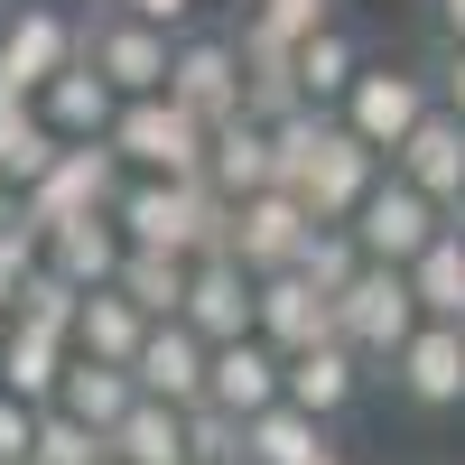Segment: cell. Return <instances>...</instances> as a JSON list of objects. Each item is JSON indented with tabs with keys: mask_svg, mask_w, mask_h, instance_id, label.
I'll list each match as a JSON object with an SVG mask.
<instances>
[{
	"mask_svg": "<svg viewBox=\"0 0 465 465\" xmlns=\"http://www.w3.org/2000/svg\"><path fill=\"white\" fill-rule=\"evenodd\" d=\"M280 354H298V344H317V335H335V298L307 280V270L289 261V270H261V317H252Z\"/></svg>",
	"mask_w": 465,
	"mask_h": 465,
	"instance_id": "e0dca14e",
	"label": "cell"
},
{
	"mask_svg": "<svg viewBox=\"0 0 465 465\" xmlns=\"http://www.w3.org/2000/svg\"><path fill=\"white\" fill-rule=\"evenodd\" d=\"M205 401H223L232 419L270 410V401H280V344H270L261 326H252V335H223L214 363H205Z\"/></svg>",
	"mask_w": 465,
	"mask_h": 465,
	"instance_id": "2e32d148",
	"label": "cell"
},
{
	"mask_svg": "<svg viewBox=\"0 0 465 465\" xmlns=\"http://www.w3.org/2000/svg\"><path fill=\"white\" fill-rule=\"evenodd\" d=\"M186 270H196V252H159V242H131L112 280H122V289L149 307V317H177V307H186Z\"/></svg>",
	"mask_w": 465,
	"mask_h": 465,
	"instance_id": "83f0119b",
	"label": "cell"
},
{
	"mask_svg": "<svg viewBox=\"0 0 465 465\" xmlns=\"http://www.w3.org/2000/svg\"><path fill=\"white\" fill-rule=\"evenodd\" d=\"M65 354H74V335H56V326H19V317H10V335H0V381H10L19 401L47 410L56 381H65Z\"/></svg>",
	"mask_w": 465,
	"mask_h": 465,
	"instance_id": "603a6c76",
	"label": "cell"
},
{
	"mask_svg": "<svg viewBox=\"0 0 465 465\" xmlns=\"http://www.w3.org/2000/svg\"><path fill=\"white\" fill-rule=\"evenodd\" d=\"M112 456V438L94 429V419H74L65 401H47L37 410V438H28V465H103Z\"/></svg>",
	"mask_w": 465,
	"mask_h": 465,
	"instance_id": "f1b7e54d",
	"label": "cell"
},
{
	"mask_svg": "<svg viewBox=\"0 0 465 465\" xmlns=\"http://www.w3.org/2000/svg\"><path fill=\"white\" fill-rule=\"evenodd\" d=\"M186 465H242V456H186Z\"/></svg>",
	"mask_w": 465,
	"mask_h": 465,
	"instance_id": "74e56055",
	"label": "cell"
},
{
	"mask_svg": "<svg viewBox=\"0 0 465 465\" xmlns=\"http://www.w3.org/2000/svg\"><path fill=\"white\" fill-rule=\"evenodd\" d=\"M298 270H307V280H317V289L335 298V289L363 270V242H354V223H307V242H298Z\"/></svg>",
	"mask_w": 465,
	"mask_h": 465,
	"instance_id": "f546056e",
	"label": "cell"
},
{
	"mask_svg": "<svg viewBox=\"0 0 465 465\" xmlns=\"http://www.w3.org/2000/svg\"><path fill=\"white\" fill-rule=\"evenodd\" d=\"M112 196H122V149H112V140H65L56 159L19 186V214L28 223H65V214L112 205Z\"/></svg>",
	"mask_w": 465,
	"mask_h": 465,
	"instance_id": "ba28073f",
	"label": "cell"
},
{
	"mask_svg": "<svg viewBox=\"0 0 465 465\" xmlns=\"http://www.w3.org/2000/svg\"><path fill=\"white\" fill-rule=\"evenodd\" d=\"M363 65H372V37L344 19V10H335L326 28H307V37H298V94H307V103H326V112L344 103V84H354Z\"/></svg>",
	"mask_w": 465,
	"mask_h": 465,
	"instance_id": "ac0fdd59",
	"label": "cell"
},
{
	"mask_svg": "<svg viewBox=\"0 0 465 465\" xmlns=\"http://www.w3.org/2000/svg\"><path fill=\"white\" fill-rule=\"evenodd\" d=\"M205 186L232 205V196H252V186H280V140H270L261 112H223L214 140H205Z\"/></svg>",
	"mask_w": 465,
	"mask_h": 465,
	"instance_id": "5bb4252c",
	"label": "cell"
},
{
	"mask_svg": "<svg viewBox=\"0 0 465 465\" xmlns=\"http://www.w3.org/2000/svg\"><path fill=\"white\" fill-rule=\"evenodd\" d=\"M112 149H122V168H149V177H205V140L214 122H196L177 94H122L112 112Z\"/></svg>",
	"mask_w": 465,
	"mask_h": 465,
	"instance_id": "6da1fadb",
	"label": "cell"
},
{
	"mask_svg": "<svg viewBox=\"0 0 465 465\" xmlns=\"http://www.w3.org/2000/svg\"><path fill=\"white\" fill-rule=\"evenodd\" d=\"M410 326H419V289H410L401 261H363L354 280L335 289V335L372 363V381H381V363L410 344Z\"/></svg>",
	"mask_w": 465,
	"mask_h": 465,
	"instance_id": "3957f363",
	"label": "cell"
},
{
	"mask_svg": "<svg viewBox=\"0 0 465 465\" xmlns=\"http://www.w3.org/2000/svg\"><path fill=\"white\" fill-rule=\"evenodd\" d=\"M112 456H131V465H186V456H196V447H186V410L140 391L122 410V429H112Z\"/></svg>",
	"mask_w": 465,
	"mask_h": 465,
	"instance_id": "484cf974",
	"label": "cell"
},
{
	"mask_svg": "<svg viewBox=\"0 0 465 465\" xmlns=\"http://www.w3.org/2000/svg\"><path fill=\"white\" fill-rule=\"evenodd\" d=\"M0 335H10V317H0Z\"/></svg>",
	"mask_w": 465,
	"mask_h": 465,
	"instance_id": "ab89813d",
	"label": "cell"
},
{
	"mask_svg": "<svg viewBox=\"0 0 465 465\" xmlns=\"http://www.w3.org/2000/svg\"><path fill=\"white\" fill-rule=\"evenodd\" d=\"M410 289H419V317H465V214L429 232V252L410 261Z\"/></svg>",
	"mask_w": 465,
	"mask_h": 465,
	"instance_id": "d4e9b609",
	"label": "cell"
},
{
	"mask_svg": "<svg viewBox=\"0 0 465 465\" xmlns=\"http://www.w3.org/2000/svg\"><path fill=\"white\" fill-rule=\"evenodd\" d=\"M37 112H47L56 140H103L112 112H122V94H112V74H94L84 56H74L65 74H47V84H37Z\"/></svg>",
	"mask_w": 465,
	"mask_h": 465,
	"instance_id": "44dd1931",
	"label": "cell"
},
{
	"mask_svg": "<svg viewBox=\"0 0 465 465\" xmlns=\"http://www.w3.org/2000/svg\"><path fill=\"white\" fill-rule=\"evenodd\" d=\"M205 363H214V344L186 326V317H149L140 335V354H131V381L149 401H177V410H196L205 401Z\"/></svg>",
	"mask_w": 465,
	"mask_h": 465,
	"instance_id": "4fadbf2b",
	"label": "cell"
},
{
	"mask_svg": "<svg viewBox=\"0 0 465 465\" xmlns=\"http://www.w3.org/2000/svg\"><path fill=\"white\" fill-rule=\"evenodd\" d=\"M381 391L410 419H456L465 410V317H419L410 344L381 363Z\"/></svg>",
	"mask_w": 465,
	"mask_h": 465,
	"instance_id": "7a4b0ae2",
	"label": "cell"
},
{
	"mask_svg": "<svg viewBox=\"0 0 465 465\" xmlns=\"http://www.w3.org/2000/svg\"><path fill=\"white\" fill-rule=\"evenodd\" d=\"M47 232V270H65L74 289H103L112 270H122V223H112V205H94V214H65V223H37Z\"/></svg>",
	"mask_w": 465,
	"mask_h": 465,
	"instance_id": "d6986e66",
	"label": "cell"
},
{
	"mask_svg": "<svg viewBox=\"0 0 465 465\" xmlns=\"http://www.w3.org/2000/svg\"><path fill=\"white\" fill-rule=\"evenodd\" d=\"M307 465H363V456L354 447H326V456H307Z\"/></svg>",
	"mask_w": 465,
	"mask_h": 465,
	"instance_id": "8d00e7d4",
	"label": "cell"
},
{
	"mask_svg": "<svg viewBox=\"0 0 465 465\" xmlns=\"http://www.w3.org/2000/svg\"><path fill=\"white\" fill-rule=\"evenodd\" d=\"M280 391L298 410H317V419H354L363 391H372V363L344 335H317V344H298V354H280Z\"/></svg>",
	"mask_w": 465,
	"mask_h": 465,
	"instance_id": "8fae6325",
	"label": "cell"
},
{
	"mask_svg": "<svg viewBox=\"0 0 465 465\" xmlns=\"http://www.w3.org/2000/svg\"><path fill=\"white\" fill-rule=\"evenodd\" d=\"M56 401H65L74 419H94V429L112 438V429H122V410L140 401V381H131V363H103V354H65V381H56Z\"/></svg>",
	"mask_w": 465,
	"mask_h": 465,
	"instance_id": "cb8c5ba5",
	"label": "cell"
},
{
	"mask_svg": "<svg viewBox=\"0 0 465 465\" xmlns=\"http://www.w3.org/2000/svg\"><path fill=\"white\" fill-rule=\"evenodd\" d=\"M168 47H177V28L84 0V65L112 74V94H168Z\"/></svg>",
	"mask_w": 465,
	"mask_h": 465,
	"instance_id": "52a82bcc",
	"label": "cell"
},
{
	"mask_svg": "<svg viewBox=\"0 0 465 465\" xmlns=\"http://www.w3.org/2000/svg\"><path fill=\"white\" fill-rule=\"evenodd\" d=\"M74 56H84V10H65V0H0V84L10 94H37Z\"/></svg>",
	"mask_w": 465,
	"mask_h": 465,
	"instance_id": "8992f818",
	"label": "cell"
},
{
	"mask_svg": "<svg viewBox=\"0 0 465 465\" xmlns=\"http://www.w3.org/2000/svg\"><path fill=\"white\" fill-rule=\"evenodd\" d=\"M186 326H196L205 344H223V335H252V317H261V280L242 261H232L223 242L214 252H196V270H186V307H177Z\"/></svg>",
	"mask_w": 465,
	"mask_h": 465,
	"instance_id": "7c38bea8",
	"label": "cell"
},
{
	"mask_svg": "<svg viewBox=\"0 0 465 465\" xmlns=\"http://www.w3.org/2000/svg\"><path fill=\"white\" fill-rule=\"evenodd\" d=\"M168 94L196 112V122L242 112L252 65H242V37H232V19H196V28H177V47H168Z\"/></svg>",
	"mask_w": 465,
	"mask_h": 465,
	"instance_id": "5b68a950",
	"label": "cell"
},
{
	"mask_svg": "<svg viewBox=\"0 0 465 465\" xmlns=\"http://www.w3.org/2000/svg\"><path fill=\"white\" fill-rule=\"evenodd\" d=\"M103 465H131V456H103Z\"/></svg>",
	"mask_w": 465,
	"mask_h": 465,
	"instance_id": "f35d334b",
	"label": "cell"
},
{
	"mask_svg": "<svg viewBox=\"0 0 465 465\" xmlns=\"http://www.w3.org/2000/svg\"><path fill=\"white\" fill-rule=\"evenodd\" d=\"M419 19H429V37H465V0H419Z\"/></svg>",
	"mask_w": 465,
	"mask_h": 465,
	"instance_id": "d590c367",
	"label": "cell"
},
{
	"mask_svg": "<svg viewBox=\"0 0 465 465\" xmlns=\"http://www.w3.org/2000/svg\"><path fill=\"white\" fill-rule=\"evenodd\" d=\"M438 103V74H429V56H401V65H363L354 84H344V103H335V122L354 131V140H372L381 159H391V149L419 131V112Z\"/></svg>",
	"mask_w": 465,
	"mask_h": 465,
	"instance_id": "277c9868",
	"label": "cell"
},
{
	"mask_svg": "<svg viewBox=\"0 0 465 465\" xmlns=\"http://www.w3.org/2000/svg\"><path fill=\"white\" fill-rule=\"evenodd\" d=\"M56 131H47V112H37V94H10V84H0V177H10V186H28L37 168H47L56 159Z\"/></svg>",
	"mask_w": 465,
	"mask_h": 465,
	"instance_id": "4316f807",
	"label": "cell"
},
{
	"mask_svg": "<svg viewBox=\"0 0 465 465\" xmlns=\"http://www.w3.org/2000/svg\"><path fill=\"white\" fill-rule=\"evenodd\" d=\"M140 335H149V307L122 289V280H103L84 289V307H74V354H103V363H131L140 354Z\"/></svg>",
	"mask_w": 465,
	"mask_h": 465,
	"instance_id": "7402d4cb",
	"label": "cell"
},
{
	"mask_svg": "<svg viewBox=\"0 0 465 465\" xmlns=\"http://www.w3.org/2000/svg\"><path fill=\"white\" fill-rule=\"evenodd\" d=\"M28 438H37V401H19L0 381V465H28Z\"/></svg>",
	"mask_w": 465,
	"mask_h": 465,
	"instance_id": "d6a6232c",
	"label": "cell"
},
{
	"mask_svg": "<svg viewBox=\"0 0 465 465\" xmlns=\"http://www.w3.org/2000/svg\"><path fill=\"white\" fill-rule=\"evenodd\" d=\"M326 447H335V419L298 410L289 391L242 419V465H307V456H326Z\"/></svg>",
	"mask_w": 465,
	"mask_h": 465,
	"instance_id": "ffe728a7",
	"label": "cell"
},
{
	"mask_svg": "<svg viewBox=\"0 0 465 465\" xmlns=\"http://www.w3.org/2000/svg\"><path fill=\"white\" fill-rule=\"evenodd\" d=\"M232 19L242 28H270V37H307L335 19V0H232Z\"/></svg>",
	"mask_w": 465,
	"mask_h": 465,
	"instance_id": "4dcf8cb0",
	"label": "cell"
},
{
	"mask_svg": "<svg viewBox=\"0 0 465 465\" xmlns=\"http://www.w3.org/2000/svg\"><path fill=\"white\" fill-rule=\"evenodd\" d=\"M307 223H317V214H307L289 186H252V196H232V214H223V252L261 280V270H289L298 261Z\"/></svg>",
	"mask_w": 465,
	"mask_h": 465,
	"instance_id": "30bf717a",
	"label": "cell"
},
{
	"mask_svg": "<svg viewBox=\"0 0 465 465\" xmlns=\"http://www.w3.org/2000/svg\"><path fill=\"white\" fill-rule=\"evenodd\" d=\"M429 74H438V103L465 122V37H429Z\"/></svg>",
	"mask_w": 465,
	"mask_h": 465,
	"instance_id": "836d02e7",
	"label": "cell"
},
{
	"mask_svg": "<svg viewBox=\"0 0 465 465\" xmlns=\"http://www.w3.org/2000/svg\"><path fill=\"white\" fill-rule=\"evenodd\" d=\"M447 223V205L429 196V186H410L401 168H381L372 186H363V205H354V242H363V261H419L429 252V232Z\"/></svg>",
	"mask_w": 465,
	"mask_h": 465,
	"instance_id": "9c48e42d",
	"label": "cell"
},
{
	"mask_svg": "<svg viewBox=\"0 0 465 465\" xmlns=\"http://www.w3.org/2000/svg\"><path fill=\"white\" fill-rule=\"evenodd\" d=\"M112 10H131V19H159V28H196V19H205V0H112Z\"/></svg>",
	"mask_w": 465,
	"mask_h": 465,
	"instance_id": "e575fe53",
	"label": "cell"
},
{
	"mask_svg": "<svg viewBox=\"0 0 465 465\" xmlns=\"http://www.w3.org/2000/svg\"><path fill=\"white\" fill-rule=\"evenodd\" d=\"M186 447L196 456H242V419H232L223 401H196L186 410Z\"/></svg>",
	"mask_w": 465,
	"mask_h": 465,
	"instance_id": "1f68e13d",
	"label": "cell"
},
{
	"mask_svg": "<svg viewBox=\"0 0 465 465\" xmlns=\"http://www.w3.org/2000/svg\"><path fill=\"white\" fill-rule=\"evenodd\" d=\"M391 168H401L410 186H429L438 205H465V122H456L447 103H429V112H419V131L391 149Z\"/></svg>",
	"mask_w": 465,
	"mask_h": 465,
	"instance_id": "9a60e30c",
	"label": "cell"
}]
</instances>
